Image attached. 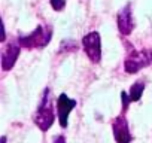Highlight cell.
Listing matches in <instances>:
<instances>
[{"label": "cell", "instance_id": "5b68a950", "mask_svg": "<svg viewBox=\"0 0 152 143\" xmlns=\"http://www.w3.org/2000/svg\"><path fill=\"white\" fill-rule=\"evenodd\" d=\"M20 52H21V43L20 42L11 40L9 43H6L2 49V69L11 70L15 66Z\"/></svg>", "mask_w": 152, "mask_h": 143}, {"label": "cell", "instance_id": "ba28073f", "mask_svg": "<svg viewBox=\"0 0 152 143\" xmlns=\"http://www.w3.org/2000/svg\"><path fill=\"white\" fill-rule=\"evenodd\" d=\"M116 21H118V30L122 36H128L133 31L134 24H133V17H131V5H125L121 9Z\"/></svg>", "mask_w": 152, "mask_h": 143}, {"label": "cell", "instance_id": "4fadbf2b", "mask_svg": "<svg viewBox=\"0 0 152 143\" xmlns=\"http://www.w3.org/2000/svg\"><path fill=\"white\" fill-rule=\"evenodd\" d=\"M2 143H6V137H5V136L2 137Z\"/></svg>", "mask_w": 152, "mask_h": 143}, {"label": "cell", "instance_id": "7c38bea8", "mask_svg": "<svg viewBox=\"0 0 152 143\" xmlns=\"http://www.w3.org/2000/svg\"><path fill=\"white\" fill-rule=\"evenodd\" d=\"M52 143H66V139H64L63 136H57V137L54 139Z\"/></svg>", "mask_w": 152, "mask_h": 143}, {"label": "cell", "instance_id": "6da1fadb", "mask_svg": "<svg viewBox=\"0 0 152 143\" xmlns=\"http://www.w3.org/2000/svg\"><path fill=\"white\" fill-rule=\"evenodd\" d=\"M34 124L42 130L48 131L51 125L54 124V109H52V100H51V90L46 88L43 91L42 100L37 106V110L34 113Z\"/></svg>", "mask_w": 152, "mask_h": 143}, {"label": "cell", "instance_id": "7a4b0ae2", "mask_svg": "<svg viewBox=\"0 0 152 143\" xmlns=\"http://www.w3.org/2000/svg\"><path fill=\"white\" fill-rule=\"evenodd\" d=\"M49 40H51V28H45L43 26H37L36 30H33L30 34L18 37V42L21 43V46L27 49L43 48L49 43Z\"/></svg>", "mask_w": 152, "mask_h": 143}, {"label": "cell", "instance_id": "30bf717a", "mask_svg": "<svg viewBox=\"0 0 152 143\" xmlns=\"http://www.w3.org/2000/svg\"><path fill=\"white\" fill-rule=\"evenodd\" d=\"M49 3L54 11H61L66 6V0H49Z\"/></svg>", "mask_w": 152, "mask_h": 143}, {"label": "cell", "instance_id": "52a82bcc", "mask_svg": "<svg viewBox=\"0 0 152 143\" xmlns=\"http://www.w3.org/2000/svg\"><path fill=\"white\" fill-rule=\"evenodd\" d=\"M75 106H76V100L69 98L66 94H60V97L57 100V113H58V122L63 128L67 127L69 113L75 109Z\"/></svg>", "mask_w": 152, "mask_h": 143}, {"label": "cell", "instance_id": "9c48e42d", "mask_svg": "<svg viewBox=\"0 0 152 143\" xmlns=\"http://www.w3.org/2000/svg\"><path fill=\"white\" fill-rule=\"evenodd\" d=\"M143 90H145V82H143V81H137L136 84H133L131 88H130V93H128L130 100H131V101H137V100L142 97Z\"/></svg>", "mask_w": 152, "mask_h": 143}, {"label": "cell", "instance_id": "8fae6325", "mask_svg": "<svg viewBox=\"0 0 152 143\" xmlns=\"http://www.w3.org/2000/svg\"><path fill=\"white\" fill-rule=\"evenodd\" d=\"M121 98H122V110L125 112V110H127V107H128V103H130L131 100H130V96H128L125 91H122V93H121Z\"/></svg>", "mask_w": 152, "mask_h": 143}, {"label": "cell", "instance_id": "277c9868", "mask_svg": "<svg viewBox=\"0 0 152 143\" xmlns=\"http://www.w3.org/2000/svg\"><path fill=\"white\" fill-rule=\"evenodd\" d=\"M82 46L87 52L88 58L93 63H100L102 60V43H100V34L97 31H91L87 36L82 37Z\"/></svg>", "mask_w": 152, "mask_h": 143}, {"label": "cell", "instance_id": "8992f818", "mask_svg": "<svg viewBox=\"0 0 152 143\" xmlns=\"http://www.w3.org/2000/svg\"><path fill=\"white\" fill-rule=\"evenodd\" d=\"M112 130H113V136L116 143H130L131 142V133L128 128V122L125 119L124 115H119L113 119L112 122Z\"/></svg>", "mask_w": 152, "mask_h": 143}, {"label": "cell", "instance_id": "3957f363", "mask_svg": "<svg viewBox=\"0 0 152 143\" xmlns=\"http://www.w3.org/2000/svg\"><path fill=\"white\" fill-rule=\"evenodd\" d=\"M152 63V51H134L131 49V52L127 55L125 58V72L127 73H137V72L146 66H149Z\"/></svg>", "mask_w": 152, "mask_h": 143}]
</instances>
